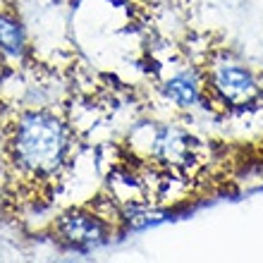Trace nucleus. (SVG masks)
Returning <instances> with one entry per match:
<instances>
[{"label":"nucleus","mask_w":263,"mask_h":263,"mask_svg":"<svg viewBox=\"0 0 263 263\" xmlns=\"http://www.w3.org/2000/svg\"><path fill=\"white\" fill-rule=\"evenodd\" d=\"M7 156L29 177H53L65 167L72 151V132L50 110H27L12 122L5 137Z\"/></svg>","instance_id":"f257e3e1"},{"label":"nucleus","mask_w":263,"mask_h":263,"mask_svg":"<svg viewBox=\"0 0 263 263\" xmlns=\"http://www.w3.org/2000/svg\"><path fill=\"white\" fill-rule=\"evenodd\" d=\"M203 82H206V89L232 110L254 108L263 98L258 77L244 63L230 55L213 58L203 74Z\"/></svg>","instance_id":"f03ea898"},{"label":"nucleus","mask_w":263,"mask_h":263,"mask_svg":"<svg viewBox=\"0 0 263 263\" xmlns=\"http://www.w3.org/2000/svg\"><path fill=\"white\" fill-rule=\"evenodd\" d=\"M55 235L69 249L93 251L110 239V225L101 213H93L89 208H72L60 215Z\"/></svg>","instance_id":"7ed1b4c3"},{"label":"nucleus","mask_w":263,"mask_h":263,"mask_svg":"<svg viewBox=\"0 0 263 263\" xmlns=\"http://www.w3.org/2000/svg\"><path fill=\"white\" fill-rule=\"evenodd\" d=\"M146 129V156L167 170L187 167L194 160V139L175 125H148Z\"/></svg>","instance_id":"20e7f679"},{"label":"nucleus","mask_w":263,"mask_h":263,"mask_svg":"<svg viewBox=\"0 0 263 263\" xmlns=\"http://www.w3.org/2000/svg\"><path fill=\"white\" fill-rule=\"evenodd\" d=\"M203 89H206V82H203V74L199 69L189 67V69H180L175 72L170 79H165L163 84V93L170 103H175L177 108H194L203 101Z\"/></svg>","instance_id":"39448f33"},{"label":"nucleus","mask_w":263,"mask_h":263,"mask_svg":"<svg viewBox=\"0 0 263 263\" xmlns=\"http://www.w3.org/2000/svg\"><path fill=\"white\" fill-rule=\"evenodd\" d=\"M29 55V39L22 20L12 10L0 7V58L22 63Z\"/></svg>","instance_id":"423d86ee"},{"label":"nucleus","mask_w":263,"mask_h":263,"mask_svg":"<svg viewBox=\"0 0 263 263\" xmlns=\"http://www.w3.org/2000/svg\"><path fill=\"white\" fill-rule=\"evenodd\" d=\"M0 65H3V58H0Z\"/></svg>","instance_id":"0eeeda50"}]
</instances>
